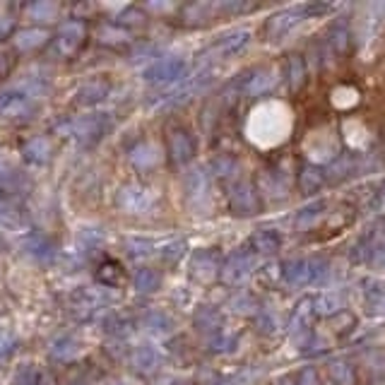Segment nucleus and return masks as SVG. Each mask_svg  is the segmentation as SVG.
I'll return each mask as SVG.
<instances>
[{"label":"nucleus","mask_w":385,"mask_h":385,"mask_svg":"<svg viewBox=\"0 0 385 385\" xmlns=\"http://www.w3.org/2000/svg\"><path fill=\"white\" fill-rule=\"evenodd\" d=\"M48 155H51V145L48 140L44 138H32L30 143L22 145V157H25V162L34 164V167H41V164L48 159Z\"/></svg>","instance_id":"nucleus-1"},{"label":"nucleus","mask_w":385,"mask_h":385,"mask_svg":"<svg viewBox=\"0 0 385 385\" xmlns=\"http://www.w3.org/2000/svg\"><path fill=\"white\" fill-rule=\"evenodd\" d=\"M22 248H25V253L34 260H39V263H46V260L53 258V246L44 239V236L34 234V236H27L25 243H22Z\"/></svg>","instance_id":"nucleus-2"},{"label":"nucleus","mask_w":385,"mask_h":385,"mask_svg":"<svg viewBox=\"0 0 385 385\" xmlns=\"http://www.w3.org/2000/svg\"><path fill=\"white\" fill-rule=\"evenodd\" d=\"M13 385H46V376H44V371L39 366L25 364L15 371Z\"/></svg>","instance_id":"nucleus-3"},{"label":"nucleus","mask_w":385,"mask_h":385,"mask_svg":"<svg viewBox=\"0 0 385 385\" xmlns=\"http://www.w3.org/2000/svg\"><path fill=\"white\" fill-rule=\"evenodd\" d=\"M44 41H46V34H44V30H22L15 37V46L20 51L39 48V46H44Z\"/></svg>","instance_id":"nucleus-4"},{"label":"nucleus","mask_w":385,"mask_h":385,"mask_svg":"<svg viewBox=\"0 0 385 385\" xmlns=\"http://www.w3.org/2000/svg\"><path fill=\"white\" fill-rule=\"evenodd\" d=\"M13 224H17V212L10 202L0 200V226H13Z\"/></svg>","instance_id":"nucleus-5"},{"label":"nucleus","mask_w":385,"mask_h":385,"mask_svg":"<svg viewBox=\"0 0 385 385\" xmlns=\"http://www.w3.org/2000/svg\"><path fill=\"white\" fill-rule=\"evenodd\" d=\"M67 349H70V339L60 337V339H56L53 347H51V356H53V359H65Z\"/></svg>","instance_id":"nucleus-6"},{"label":"nucleus","mask_w":385,"mask_h":385,"mask_svg":"<svg viewBox=\"0 0 385 385\" xmlns=\"http://www.w3.org/2000/svg\"><path fill=\"white\" fill-rule=\"evenodd\" d=\"M10 67H13V58H10L8 53H0V77L8 75Z\"/></svg>","instance_id":"nucleus-7"}]
</instances>
